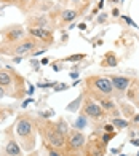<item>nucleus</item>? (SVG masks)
Listing matches in <instances>:
<instances>
[{
	"mask_svg": "<svg viewBox=\"0 0 139 156\" xmlns=\"http://www.w3.org/2000/svg\"><path fill=\"white\" fill-rule=\"evenodd\" d=\"M0 86L13 99H19L24 96V93H27L24 89V78L18 75L11 67H6L5 70L0 69Z\"/></svg>",
	"mask_w": 139,
	"mask_h": 156,
	"instance_id": "1",
	"label": "nucleus"
},
{
	"mask_svg": "<svg viewBox=\"0 0 139 156\" xmlns=\"http://www.w3.org/2000/svg\"><path fill=\"white\" fill-rule=\"evenodd\" d=\"M86 91H90L94 99H98L101 96L106 97H112L114 94V86L110 83L109 76H99V75H93L86 78Z\"/></svg>",
	"mask_w": 139,
	"mask_h": 156,
	"instance_id": "2",
	"label": "nucleus"
},
{
	"mask_svg": "<svg viewBox=\"0 0 139 156\" xmlns=\"http://www.w3.org/2000/svg\"><path fill=\"white\" fill-rule=\"evenodd\" d=\"M16 134L21 139V145H23L24 151H32L35 147V129H34V124L27 116L19 118L16 124Z\"/></svg>",
	"mask_w": 139,
	"mask_h": 156,
	"instance_id": "3",
	"label": "nucleus"
},
{
	"mask_svg": "<svg viewBox=\"0 0 139 156\" xmlns=\"http://www.w3.org/2000/svg\"><path fill=\"white\" fill-rule=\"evenodd\" d=\"M42 134H43L45 140L50 144V147L56 148V150H59V148H64V145L67 144L66 134L59 132L56 127H54V124H51V123H46L43 127H42Z\"/></svg>",
	"mask_w": 139,
	"mask_h": 156,
	"instance_id": "4",
	"label": "nucleus"
},
{
	"mask_svg": "<svg viewBox=\"0 0 139 156\" xmlns=\"http://www.w3.org/2000/svg\"><path fill=\"white\" fill-rule=\"evenodd\" d=\"M80 115L86 116V118H91V119H99V118L106 116V112L101 108L99 104H96L91 97H88V99H85V101H83Z\"/></svg>",
	"mask_w": 139,
	"mask_h": 156,
	"instance_id": "5",
	"label": "nucleus"
},
{
	"mask_svg": "<svg viewBox=\"0 0 139 156\" xmlns=\"http://www.w3.org/2000/svg\"><path fill=\"white\" fill-rule=\"evenodd\" d=\"M38 48V40L37 38H26V40H21L18 43L11 45V48L8 49L6 54H19V56H24L26 53H32Z\"/></svg>",
	"mask_w": 139,
	"mask_h": 156,
	"instance_id": "6",
	"label": "nucleus"
},
{
	"mask_svg": "<svg viewBox=\"0 0 139 156\" xmlns=\"http://www.w3.org/2000/svg\"><path fill=\"white\" fill-rule=\"evenodd\" d=\"M86 137L82 131H72L67 137V147L74 151H80L83 147H85Z\"/></svg>",
	"mask_w": 139,
	"mask_h": 156,
	"instance_id": "7",
	"label": "nucleus"
},
{
	"mask_svg": "<svg viewBox=\"0 0 139 156\" xmlns=\"http://www.w3.org/2000/svg\"><path fill=\"white\" fill-rule=\"evenodd\" d=\"M27 32L31 34V37L37 38L38 41H45V43H50V45L53 43V35L46 29H42V27H29Z\"/></svg>",
	"mask_w": 139,
	"mask_h": 156,
	"instance_id": "8",
	"label": "nucleus"
},
{
	"mask_svg": "<svg viewBox=\"0 0 139 156\" xmlns=\"http://www.w3.org/2000/svg\"><path fill=\"white\" fill-rule=\"evenodd\" d=\"M109 78H110V83H112L114 89L119 91V93H125V91L128 89V86L131 84V78H128V76L112 75V76H109Z\"/></svg>",
	"mask_w": 139,
	"mask_h": 156,
	"instance_id": "9",
	"label": "nucleus"
},
{
	"mask_svg": "<svg viewBox=\"0 0 139 156\" xmlns=\"http://www.w3.org/2000/svg\"><path fill=\"white\" fill-rule=\"evenodd\" d=\"M5 41L6 43H11V45H15V43H18V41H21L23 40V37H24V30L21 29V27H10L8 30H5Z\"/></svg>",
	"mask_w": 139,
	"mask_h": 156,
	"instance_id": "10",
	"label": "nucleus"
},
{
	"mask_svg": "<svg viewBox=\"0 0 139 156\" xmlns=\"http://www.w3.org/2000/svg\"><path fill=\"white\" fill-rule=\"evenodd\" d=\"M99 104H101V108L104 110V112H114V110H117V104L114 102V99L112 97H106V96H101V97H98L96 99Z\"/></svg>",
	"mask_w": 139,
	"mask_h": 156,
	"instance_id": "11",
	"label": "nucleus"
},
{
	"mask_svg": "<svg viewBox=\"0 0 139 156\" xmlns=\"http://www.w3.org/2000/svg\"><path fill=\"white\" fill-rule=\"evenodd\" d=\"M79 15H80V11L75 10V8L62 10V11H61V21H62V23H72V21L77 18Z\"/></svg>",
	"mask_w": 139,
	"mask_h": 156,
	"instance_id": "12",
	"label": "nucleus"
},
{
	"mask_svg": "<svg viewBox=\"0 0 139 156\" xmlns=\"http://www.w3.org/2000/svg\"><path fill=\"white\" fill-rule=\"evenodd\" d=\"M5 153H6V156H21V148L16 142L11 139L8 144L5 145Z\"/></svg>",
	"mask_w": 139,
	"mask_h": 156,
	"instance_id": "13",
	"label": "nucleus"
},
{
	"mask_svg": "<svg viewBox=\"0 0 139 156\" xmlns=\"http://www.w3.org/2000/svg\"><path fill=\"white\" fill-rule=\"evenodd\" d=\"M101 66L102 67H115L117 66V58L112 53H107L106 56H104V59L101 61Z\"/></svg>",
	"mask_w": 139,
	"mask_h": 156,
	"instance_id": "14",
	"label": "nucleus"
},
{
	"mask_svg": "<svg viewBox=\"0 0 139 156\" xmlns=\"http://www.w3.org/2000/svg\"><path fill=\"white\" fill-rule=\"evenodd\" d=\"M112 124L114 127H117V129H126V127L130 126V123L126 121V119H120V118H112Z\"/></svg>",
	"mask_w": 139,
	"mask_h": 156,
	"instance_id": "15",
	"label": "nucleus"
},
{
	"mask_svg": "<svg viewBox=\"0 0 139 156\" xmlns=\"http://www.w3.org/2000/svg\"><path fill=\"white\" fill-rule=\"evenodd\" d=\"M54 127H56L59 132H62V134L67 132V123L64 121V119H58V121L54 123Z\"/></svg>",
	"mask_w": 139,
	"mask_h": 156,
	"instance_id": "16",
	"label": "nucleus"
},
{
	"mask_svg": "<svg viewBox=\"0 0 139 156\" xmlns=\"http://www.w3.org/2000/svg\"><path fill=\"white\" fill-rule=\"evenodd\" d=\"M34 23H35L37 26H34V27H42V29H45V27L48 26V19L45 16H42V18H34Z\"/></svg>",
	"mask_w": 139,
	"mask_h": 156,
	"instance_id": "17",
	"label": "nucleus"
},
{
	"mask_svg": "<svg viewBox=\"0 0 139 156\" xmlns=\"http://www.w3.org/2000/svg\"><path fill=\"white\" fill-rule=\"evenodd\" d=\"M86 119H88L86 116L80 115V116H79V119H77V123H75V129H82V127L86 124Z\"/></svg>",
	"mask_w": 139,
	"mask_h": 156,
	"instance_id": "18",
	"label": "nucleus"
},
{
	"mask_svg": "<svg viewBox=\"0 0 139 156\" xmlns=\"http://www.w3.org/2000/svg\"><path fill=\"white\" fill-rule=\"evenodd\" d=\"M114 136H115V132H107V134H104V136H102V142H104V144H107V142L112 139Z\"/></svg>",
	"mask_w": 139,
	"mask_h": 156,
	"instance_id": "19",
	"label": "nucleus"
},
{
	"mask_svg": "<svg viewBox=\"0 0 139 156\" xmlns=\"http://www.w3.org/2000/svg\"><path fill=\"white\" fill-rule=\"evenodd\" d=\"M48 156H62V154L56 150V148H50V147H48Z\"/></svg>",
	"mask_w": 139,
	"mask_h": 156,
	"instance_id": "20",
	"label": "nucleus"
},
{
	"mask_svg": "<svg viewBox=\"0 0 139 156\" xmlns=\"http://www.w3.org/2000/svg\"><path fill=\"white\" fill-rule=\"evenodd\" d=\"M83 58H85V54H74V56H69L67 61H80Z\"/></svg>",
	"mask_w": 139,
	"mask_h": 156,
	"instance_id": "21",
	"label": "nucleus"
},
{
	"mask_svg": "<svg viewBox=\"0 0 139 156\" xmlns=\"http://www.w3.org/2000/svg\"><path fill=\"white\" fill-rule=\"evenodd\" d=\"M80 101H82V97H79L77 101H74L72 105H69V107H67V110H69V112H74V108H77V104H79Z\"/></svg>",
	"mask_w": 139,
	"mask_h": 156,
	"instance_id": "22",
	"label": "nucleus"
},
{
	"mask_svg": "<svg viewBox=\"0 0 139 156\" xmlns=\"http://www.w3.org/2000/svg\"><path fill=\"white\" fill-rule=\"evenodd\" d=\"M106 21H107V15H106V13H101V15L98 16V23L102 24V23H106Z\"/></svg>",
	"mask_w": 139,
	"mask_h": 156,
	"instance_id": "23",
	"label": "nucleus"
},
{
	"mask_svg": "<svg viewBox=\"0 0 139 156\" xmlns=\"http://www.w3.org/2000/svg\"><path fill=\"white\" fill-rule=\"evenodd\" d=\"M122 19H123V21H125V23H126V24H130V26H133V27H137V26H136V24L133 23V21H131V18H128V16H123Z\"/></svg>",
	"mask_w": 139,
	"mask_h": 156,
	"instance_id": "24",
	"label": "nucleus"
},
{
	"mask_svg": "<svg viewBox=\"0 0 139 156\" xmlns=\"http://www.w3.org/2000/svg\"><path fill=\"white\" fill-rule=\"evenodd\" d=\"M67 88H69L67 84H64V83H62V84H58V86L54 88V91H62V89H67Z\"/></svg>",
	"mask_w": 139,
	"mask_h": 156,
	"instance_id": "25",
	"label": "nucleus"
},
{
	"mask_svg": "<svg viewBox=\"0 0 139 156\" xmlns=\"http://www.w3.org/2000/svg\"><path fill=\"white\" fill-rule=\"evenodd\" d=\"M130 144H131V145H134V147H139V139H131V140H130Z\"/></svg>",
	"mask_w": 139,
	"mask_h": 156,
	"instance_id": "26",
	"label": "nucleus"
},
{
	"mask_svg": "<svg viewBox=\"0 0 139 156\" xmlns=\"http://www.w3.org/2000/svg\"><path fill=\"white\" fill-rule=\"evenodd\" d=\"M104 129H106V132H114V126H112V124H107Z\"/></svg>",
	"mask_w": 139,
	"mask_h": 156,
	"instance_id": "27",
	"label": "nucleus"
},
{
	"mask_svg": "<svg viewBox=\"0 0 139 156\" xmlns=\"http://www.w3.org/2000/svg\"><path fill=\"white\" fill-rule=\"evenodd\" d=\"M64 2H66V3H74V5H79V3L82 2V0H64Z\"/></svg>",
	"mask_w": 139,
	"mask_h": 156,
	"instance_id": "28",
	"label": "nucleus"
},
{
	"mask_svg": "<svg viewBox=\"0 0 139 156\" xmlns=\"http://www.w3.org/2000/svg\"><path fill=\"white\" fill-rule=\"evenodd\" d=\"M133 123H134V124H137V126H139V113H136V115H134V116H133Z\"/></svg>",
	"mask_w": 139,
	"mask_h": 156,
	"instance_id": "29",
	"label": "nucleus"
},
{
	"mask_svg": "<svg viewBox=\"0 0 139 156\" xmlns=\"http://www.w3.org/2000/svg\"><path fill=\"white\" fill-rule=\"evenodd\" d=\"M5 96H6V93H5V89H3L2 86H0V99H3Z\"/></svg>",
	"mask_w": 139,
	"mask_h": 156,
	"instance_id": "30",
	"label": "nucleus"
},
{
	"mask_svg": "<svg viewBox=\"0 0 139 156\" xmlns=\"http://www.w3.org/2000/svg\"><path fill=\"white\" fill-rule=\"evenodd\" d=\"M112 15H114L115 18H117V16H120V15H119V10H117V8H114V10H112Z\"/></svg>",
	"mask_w": 139,
	"mask_h": 156,
	"instance_id": "31",
	"label": "nucleus"
},
{
	"mask_svg": "<svg viewBox=\"0 0 139 156\" xmlns=\"http://www.w3.org/2000/svg\"><path fill=\"white\" fill-rule=\"evenodd\" d=\"M29 104H32V101H31V99H29V101H24V102H23V107H27Z\"/></svg>",
	"mask_w": 139,
	"mask_h": 156,
	"instance_id": "32",
	"label": "nucleus"
},
{
	"mask_svg": "<svg viewBox=\"0 0 139 156\" xmlns=\"http://www.w3.org/2000/svg\"><path fill=\"white\" fill-rule=\"evenodd\" d=\"M79 29H80V30H85V29H86V24H83V23H82V24L79 26Z\"/></svg>",
	"mask_w": 139,
	"mask_h": 156,
	"instance_id": "33",
	"label": "nucleus"
},
{
	"mask_svg": "<svg viewBox=\"0 0 139 156\" xmlns=\"http://www.w3.org/2000/svg\"><path fill=\"white\" fill-rule=\"evenodd\" d=\"M32 93H34V86L31 84V86H29V91H27V94H32Z\"/></svg>",
	"mask_w": 139,
	"mask_h": 156,
	"instance_id": "34",
	"label": "nucleus"
},
{
	"mask_svg": "<svg viewBox=\"0 0 139 156\" xmlns=\"http://www.w3.org/2000/svg\"><path fill=\"white\" fill-rule=\"evenodd\" d=\"M6 2H18V0H6Z\"/></svg>",
	"mask_w": 139,
	"mask_h": 156,
	"instance_id": "35",
	"label": "nucleus"
},
{
	"mask_svg": "<svg viewBox=\"0 0 139 156\" xmlns=\"http://www.w3.org/2000/svg\"><path fill=\"white\" fill-rule=\"evenodd\" d=\"M75 156H80V153H75Z\"/></svg>",
	"mask_w": 139,
	"mask_h": 156,
	"instance_id": "36",
	"label": "nucleus"
},
{
	"mask_svg": "<svg viewBox=\"0 0 139 156\" xmlns=\"http://www.w3.org/2000/svg\"><path fill=\"white\" fill-rule=\"evenodd\" d=\"M137 101H139V93H137Z\"/></svg>",
	"mask_w": 139,
	"mask_h": 156,
	"instance_id": "37",
	"label": "nucleus"
},
{
	"mask_svg": "<svg viewBox=\"0 0 139 156\" xmlns=\"http://www.w3.org/2000/svg\"><path fill=\"white\" fill-rule=\"evenodd\" d=\"M120 156H126V154H120Z\"/></svg>",
	"mask_w": 139,
	"mask_h": 156,
	"instance_id": "38",
	"label": "nucleus"
},
{
	"mask_svg": "<svg viewBox=\"0 0 139 156\" xmlns=\"http://www.w3.org/2000/svg\"><path fill=\"white\" fill-rule=\"evenodd\" d=\"M136 156H139V151H137V154H136Z\"/></svg>",
	"mask_w": 139,
	"mask_h": 156,
	"instance_id": "39",
	"label": "nucleus"
},
{
	"mask_svg": "<svg viewBox=\"0 0 139 156\" xmlns=\"http://www.w3.org/2000/svg\"><path fill=\"white\" fill-rule=\"evenodd\" d=\"M114 2H117V0H114Z\"/></svg>",
	"mask_w": 139,
	"mask_h": 156,
	"instance_id": "40",
	"label": "nucleus"
}]
</instances>
